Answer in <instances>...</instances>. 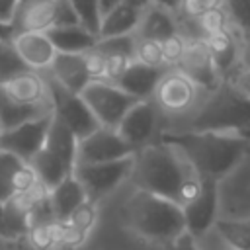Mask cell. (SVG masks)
Returning <instances> with one entry per match:
<instances>
[{
    "instance_id": "cell-47",
    "label": "cell",
    "mask_w": 250,
    "mask_h": 250,
    "mask_svg": "<svg viewBox=\"0 0 250 250\" xmlns=\"http://www.w3.org/2000/svg\"><path fill=\"white\" fill-rule=\"evenodd\" d=\"M14 250H37V248H33V246L25 240V236H23V238H20V240H14Z\"/></svg>"
},
{
    "instance_id": "cell-45",
    "label": "cell",
    "mask_w": 250,
    "mask_h": 250,
    "mask_svg": "<svg viewBox=\"0 0 250 250\" xmlns=\"http://www.w3.org/2000/svg\"><path fill=\"white\" fill-rule=\"evenodd\" d=\"M98 4H100V12H102V16H104V14H107L111 8H115V6L119 4V0H98Z\"/></svg>"
},
{
    "instance_id": "cell-30",
    "label": "cell",
    "mask_w": 250,
    "mask_h": 250,
    "mask_svg": "<svg viewBox=\"0 0 250 250\" xmlns=\"http://www.w3.org/2000/svg\"><path fill=\"white\" fill-rule=\"evenodd\" d=\"M80 25L90 31L92 35L98 37L100 33V21H102V12H100V4L98 0H68Z\"/></svg>"
},
{
    "instance_id": "cell-18",
    "label": "cell",
    "mask_w": 250,
    "mask_h": 250,
    "mask_svg": "<svg viewBox=\"0 0 250 250\" xmlns=\"http://www.w3.org/2000/svg\"><path fill=\"white\" fill-rule=\"evenodd\" d=\"M207 53L213 61V66L221 80H227L236 68H238V55H240V39L234 31L227 29L223 33L211 35L203 39Z\"/></svg>"
},
{
    "instance_id": "cell-8",
    "label": "cell",
    "mask_w": 250,
    "mask_h": 250,
    "mask_svg": "<svg viewBox=\"0 0 250 250\" xmlns=\"http://www.w3.org/2000/svg\"><path fill=\"white\" fill-rule=\"evenodd\" d=\"M133 168V156L113 160V162H102V164H76L72 176L80 182V186L86 191L88 201L96 203L109 191H113L123 180L131 176Z\"/></svg>"
},
{
    "instance_id": "cell-33",
    "label": "cell",
    "mask_w": 250,
    "mask_h": 250,
    "mask_svg": "<svg viewBox=\"0 0 250 250\" xmlns=\"http://www.w3.org/2000/svg\"><path fill=\"white\" fill-rule=\"evenodd\" d=\"M25 70H29V68L21 62L14 45L0 41V84L8 82L10 78H14V76H18L20 72H25Z\"/></svg>"
},
{
    "instance_id": "cell-26",
    "label": "cell",
    "mask_w": 250,
    "mask_h": 250,
    "mask_svg": "<svg viewBox=\"0 0 250 250\" xmlns=\"http://www.w3.org/2000/svg\"><path fill=\"white\" fill-rule=\"evenodd\" d=\"M141 14H143V10L119 2L115 8H111L107 14L102 16L98 39L121 37V35L135 33V29H137V25L141 21Z\"/></svg>"
},
{
    "instance_id": "cell-10",
    "label": "cell",
    "mask_w": 250,
    "mask_h": 250,
    "mask_svg": "<svg viewBox=\"0 0 250 250\" xmlns=\"http://www.w3.org/2000/svg\"><path fill=\"white\" fill-rule=\"evenodd\" d=\"M135 150L119 137L115 129L98 127L92 135L78 141L76 164H102L133 156Z\"/></svg>"
},
{
    "instance_id": "cell-35",
    "label": "cell",
    "mask_w": 250,
    "mask_h": 250,
    "mask_svg": "<svg viewBox=\"0 0 250 250\" xmlns=\"http://www.w3.org/2000/svg\"><path fill=\"white\" fill-rule=\"evenodd\" d=\"M217 8H223V0H182L178 16L195 20L211 10H217Z\"/></svg>"
},
{
    "instance_id": "cell-3",
    "label": "cell",
    "mask_w": 250,
    "mask_h": 250,
    "mask_svg": "<svg viewBox=\"0 0 250 250\" xmlns=\"http://www.w3.org/2000/svg\"><path fill=\"white\" fill-rule=\"evenodd\" d=\"M186 129L193 133H238L250 129V100L238 94L227 80L205 92L195 109L184 119Z\"/></svg>"
},
{
    "instance_id": "cell-27",
    "label": "cell",
    "mask_w": 250,
    "mask_h": 250,
    "mask_svg": "<svg viewBox=\"0 0 250 250\" xmlns=\"http://www.w3.org/2000/svg\"><path fill=\"white\" fill-rule=\"evenodd\" d=\"M29 168L33 170L37 182L49 191L55 186H59L66 176L72 174V170H68L53 152H49L45 146L29 160Z\"/></svg>"
},
{
    "instance_id": "cell-4",
    "label": "cell",
    "mask_w": 250,
    "mask_h": 250,
    "mask_svg": "<svg viewBox=\"0 0 250 250\" xmlns=\"http://www.w3.org/2000/svg\"><path fill=\"white\" fill-rule=\"evenodd\" d=\"M125 215L131 229L146 240L166 244L186 230L182 207L164 197L135 191L125 203Z\"/></svg>"
},
{
    "instance_id": "cell-22",
    "label": "cell",
    "mask_w": 250,
    "mask_h": 250,
    "mask_svg": "<svg viewBox=\"0 0 250 250\" xmlns=\"http://www.w3.org/2000/svg\"><path fill=\"white\" fill-rule=\"evenodd\" d=\"M47 113H53L51 104H39V105L21 104V102L14 100L6 92V88L0 84V129L2 131L14 129L25 121L37 119V117L47 115Z\"/></svg>"
},
{
    "instance_id": "cell-48",
    "label": "cell",
    "mask_w": 250,
    "mask_h": 250,
    "mask_svg": "<svg viewBox=\"0 0 250 250\" xmlns=\"http://www.w3.org/2000/svg\"><path fill=\"white\" fill-rule=\"evenodd\" d=\"M0 236L6 238V230H4V203H0Z\"/></svg>"
},
{
    "instance_id": "cell-36",
    "label": "cell",
    "mask_w": 250,
    "mask_h": 250,
    "mask_svg": "<svg viewBox=\"0 0 250 250\" xmlns=\"http://www.w3.org/2000/svg\"><path fill=\"white\" fill-rule=\"evenodd\" d=\"M184 45H186V39L180 33L160 43V47H162V61H164L166 68H176V64H178V61H180V57L184 53Z\"/></svg>"
},
{
    "instance_id": "cell-28",
    "label": "cell",
    "mask_w": 250,
    "mask_h": 250,
    "mask_svg": "<svg viewBox=\"0 0 250 250\" xmlns=\"http://www.w3.org/2000/svg\"><path fill=\"white\" fill-rule=\"evenodd\" d=\"M215 229L232 250H250V219H217Z\"/></svg>"
},
{
    "instance_id": "cell-37",
    "label": "cell",
    "mask_w": 250,
    "mask_h": 250,
    "mask_svg": "<svg viewBox=\"0 0 250 250\" xmlns=\"http://www.w3.org/2000/svg\"><path fill=\"white\" fill-rule=\"evenodd\" d=\"M80 25L68 0H55L53 6V27H72Z\"/></svg>"
},
{
    "instance_id": "cell-6",
    "label": "cell",
    "mask_w": 250,
    "mask_h": 250,
    "mask_svg": "<svg viewBox=\"0 0 250 250\" xmlns=\"http://www.w3.org/2000/svg\"><path fill=\"white\" fill-rule=\"evenodd\" d=\"M203 94L205 92L199 90L182 72H178L176 68H168L160 78L150 100L154 102L160 117L186 119L195 109Z\"/></svg>"
},
{
    "instance_id": "cell-16",
    "label": "cell",
    "mask_w": 250,
    "mask_h": 250,
    "mask_svg": "<svg viewBox=\"0 0 250 250\" xmlns=\"http://www.w3.org/2000/svg\"><path fill=\"white\" fill-rule=\"evenodd\" d=\"M53 6L55 0H20L10 21L14 33L21 35L49 31L53 27Z\"/></svg>"
},
{
    "instance_id": "cell-15",
    "label": "cell",
    "mask_w": 250,
    "mask_h": 250,
    "mask_svg": "<svg viewBox=\"0 0 250 250\" xmlns=\"http://www.w3.org/2000/svg\"><path fill=\"white\" fill-rule=\"evenodd\" d=\"M166 70L168 68H164V66H148L139 61H133L125 68V72L117 78L115 86L119 90H123L125 94H129L131 98H135L137 102L150 100Z\"/></svg>"
},
{
    "instance_id": "cell-40",
    "label": "cell",
    "mask_w": 250,
    "mask_h": 250,
    "mask_svg": "<svg viewBox=\"0 0 250 250\" xmlns=\"http://www.w3.org/2000/svg\"><path fill=\"white\" fill-rule=\"evenodd\" d=\"M164 250H199L197 248V244H195V238L189 234V232H182V234H178L176 238H172V240H168L166 244H164Z\"/></svg>"
},
{
    "instance_id": "cell-24",
    "label": "cell",
    "mask_w": 250,
    "mask_h": 250,
    "mask_svg": "<svg viewBox=\"0 0 250 250\" xmlns=\"http://www.w3.org/2000/svg\"><path fill=\"white\" fill-rule=\"evenodd\" d=\"M47 37L51 39L53 47L57 53H66V55H84L92 51L98 43V37L86 31L82 25H72V27H51L45 31Z\"/></svg>"
},
{
    "instance_id": "cell-25",
    "label": "cell",
    "mask_w": 250,
    "mask_h": 250,
    "mask_svg": "<svg viewBox=\"0 0 250 250\" xmlns=\"http://www.w3.org/2000/svg\"><path fill=\"white\" fill-rule=\"evenodd\" d=\"M45 148H47L49 152H53L68 170L74 172V166H76V152H78V139H76L74 133H72L62 121H59L55 115H53V119H51L49 131H47Z\"/></svg>"
},
{
    "instance_id": "cell-44",
    "label": "cell",
    "mask_w": 250,
    "mask_h": 250,
    "mask_svg": "<svg viewBox=\"0 0 250 250\" xmlns=\"http://www.w3.org/2000/svg\"><path fill=\"white\" fill-rule=\"evenodd\" d=\"M14 37H16V33L12 29V25L6 23V21H0V41L2 43H12Z\"/></svg>"
},
{
    "instance_id": "cell-38",
    "label": "cell",
    "mask_w": 250,
    "mask_h": 250,
    "mask_svg": "<svg viewBox=\"0 0 250 250\" xmlns=\"http://www.w3.org/2000/svg\"><path fill=\"white\" fill-rule=\"evenodd\" d=\"M84 61H86V68H88V74L92 80H104V72H105V61L104 57L92 49L88 53H84Z\"/></svg>"
},
{
    "instance_id": "cell-43",
    "label": "cell",
    "mask_w": 250,
    "mask_h": 250,
    "mask_svg": "<svg viewBox=\"0 0 250 250\" xmlns=\"http://www.w3.org/2000/svg\"><path fill=\"white\" fill-rule=\"evenodd\" d=\"M152 6H158V8H164L166 12L170 14H178L180 12V4L182 0H148Z\"/></svg>"
},
{
    "instance_id": "cell-9",
    "label": "cell",
    "mask_w": 250,
    "mask_h": 250,
    "mask_svg": "<svg viewBox=\"0 0 250 250\" xmlns=\"http://www.w3.org/2000/svg\"><path fill=\"white\" fill-rule=\"evenodd\" d=\"M51 119L53 113H47L37 119L25 121L14 129L0 131V150L10 152L20 160H23L25 164H29V160L45 146Z\"/></svg>"
},
{
    "instance_id": "cell-49",
    "label": "cell",
    "mask_w": 250,
    "mask_h": 250,
    "mask_svg": "<svg viewBox=\"0 0 250 250\" xmlns=\"http://www.w3.org/2000/svg\"><path fill=\"white\" fill-rule=\"evenodd\" d=\"M0 131H2V129H0Z\"/></svg>"
},
{
    "instance_id": "cell-14",
    "label": "cell",
    "mask_w": 250,
    "mask_h": 250,
    "mask_svg": "<svg viewBox=\"0 0 250 250\" xmlns=\"http://www.w3.org/2000/svg\"><path fill=\"white\" fill-rule=\"evenodd\" d=\"M35 186L37 178L29 164L0 150V203H8L16 195H23Z\"/></svg>"
},
{
    "instance_id": "cell-42",
    "label": "cell",
    "mask_w": 250,
    "mask_h": 250,
    "mask_svg": "<svg viewBox=\"0 0 250 250\" xmlns=\"http://www.w3.org/2000/svg\"><path fill=\"white\" fill-rule=\"evenodd\" d=\"M20 0H0V21L10 23Z\"/></svg>"
},
{
    "instance_id": "cell-19",
    "label": "cell",
    "mask_w": 250,
    "mask_h": 250,
    "mask_svg": "<svg viewBox=\"0 0 250 250\" xmlns=\"http://www.w3.org/2000/svg\"><path fill=\"white\" fill-rule=\"evenodd\" d=\"M47 72L68 92L80 94L90 82V74L86 68L84 55H66V53H57L51 66Z\"/></svg>"
},
{
    "instance_id": "cell-5",
    "label": "cell",
    "mask_w": 250,
    "mask_h": 250,
    "mask_svg": "<svg viewBox=\"0 0 250 250\" xmlns=\"http://www.w3.org/2000/svg\"><path fill=\"white\" fill-rule=\"evenodd\" d=\"M39 74L43 76L53 115L59 121H62L74 133V137L78 141H82L88 135H92L100 125L94 119V115L88 109V105L84 104V100L80 98V94H74V92H68L66 88H62L47 70H43Z\"/></svg>"
},
{
    "instance_id": "cell-31",
    "label": "cell",
    "mask_w": 250,
    "mask_h": 250,
    "mask_svg": "<svg viewBox=\"0 0 250 250\" xmlns=\"http://www.w3.org/2000/svg\"><path fill=\"white\" fill-rule=\"evenodd\" d=\"M223 10L229 23H232L242 37H250V0H223Z\"/></svg>"
},
{
    "instance_id": "cell-12",
    "label": "cell",
    "mask_w": 250,
    "mask_h": 250,
    "mask_svg": "<svg viewBox=\"0 0 250 250\" xmlns=\"http://www.w3.org/2000/svg\"><path fill=\"white\" fill-rule=\"evenodd\" d=\"M160 113L154 105L152 100H143L137 102L121 119V123L117 125V133L119 137L137 152L139 148L150 145L156 125H158Z\"/></svg>"
},
{
    "instance_id": "cell-39",
    "label": "cell",
    "mask_w": 250,
    "mask_h": 250,
    "mask_svg": "<svg viewBox=\"0 0 250 250\" xmlns=\"http://www.w3.org/2000/svg\"><path fill=\"white\" fill-rule=\"evenodd\" d=\"M227 82H229L238 94H242L244 98L250 100V70L236 68V70L227 78Z\"/></svg>"
},
{
    "instance_id": "cell-17",
    "label": "cell",
    "mask_w": 250,
    "mask_h": 250,
    "mask_svg": "<svg viewBox=\"0 0 250 250\" xmlns=\"http://www.w3.org/2000/svg\"><path fill=\"white\" fill-rule=\"evenodd\" d=\"M18 57L21 59V62L35 72H43L51 66L57 51L51 43V39L47 37V33H21L16 35L12 41Z\"/></svg>"
},
{
    "instance_id": "cell-23",
    "label": "cell",
    "mask_w": 250,
    "mask_h": 250,
    "mask_svg": "<svg viewBox=\"0 0 250 250\" xmlns=\"http://www.w3.org/2000/svg\"><path fill=\"white\" fill-rule=\"evenodd\" d=\"M6 88V92L27 105H39V104H51L49 96H47V88L43 82V76L35 70H25L20 72L18 76L10 78L8 82L2 84Z\"/></svg>"
},
{
    "instance_id": "cell-29",
    "label": "cell",
    "mask_w": 250,
    "mask_h": 250,
    "mask_svg": "<svg viewBox=\"0 0 250 250\" xmlns=\"http://www.w3.org/2000/svg\"><path fill=\"white\" fill-rule=\"evenodd\" d=\"M102 57H123L129 61H135V33L121 35V37H107L98 39L94 47Z\"/></svg>"
},
{
    "instance_id": "cell-32",
    "label": "cell",
    "mask_w": 250,
    "mask_h": 250,
    "mask_svg": "<svg viewBox=\"0 0 250 250\" xmlns=\"http://www.w3.org/2000/svg\"><path fill=\"white\" fill-rule=\"evenodd\" d=\"M195 27H197V37L203 41L211 35L227 31L229 29V18H227L223 8H217V10H211L199 18H195Z\"/></svg>"
},
{
    "instance_id": "cell-34",
    "label": "cell",
    "mask_w": 250,
    "mask_h": 250,
    "mask_svg": "<svg viewBox=\"0 0 250 250\" xmlns=\"http://www.w3.org/2000/svg\"><path fill=\"white\" fill-rule=\"evenodd\" d=\"M135 61H139L143 64H148V66H164L160 43L135 37Z\"/></svg>"
},
{
    "instance_id": "cell-21",
    "label": "cell",
    "mask_w": 250,
    "mask_h": 250,
    "mask_svg": "<svg viewBox=\"0 0 250 250\" xmlns=\"http://www.w3.org/2000/svg\"><path fill=\"white\" fill-rule=\"evenodd\" d=\"M86 201H88L86 191L72 174L66 176L59 186L49 189V203H51V209H53L57 223L68 221L74 215V211L80 205H84Z\"/></svg>"
},
{
    "instance_id": "cell-20",
    "label": "cell",
    "mask_w": 250,
    "mask_h": 250,
    "mask_svg": "<svg viewBox=\"0 0 250 250\" xmlns=\"http://www.w3.org/2000/svg\"><path fill=\"white\" fill-rule=\"evenodd\" d=\"M174 35H178L176 14H170L164 8H158V6H152V4L143 8L141 21L135 29V37L162 43V41H166Z\"/></svg>"
},
{
    "instance_id": "cell-7",
    "label": "cell",
    "mask_w": 250,
    "mask_h": 250,
    "mask_svg": "<svg viewBox=\"0 0 250 250\" xmlns=\"http://www.w3.org/2000/svg\"><path fill=\"white\" fill-rule=\"evenodd\" d=\"M80 98L92 111L98 125L107 129H117L125 113L137 104L135 98L105 80H92L80 92Z\"/></svg>"
},
{
    "instance_id": "cell-13",
    "label": "cell",
    "mask_w": 250,
    "mask_h": 250,
    "mask_svg": "<svg viewBox=\"0 0 250 250\" xmlns=\"http://www.w3.org/2000/svg\"><path fill=\"white\" fill-rule=\"evenodd\" d=\"M176 70L182 72L186 78H189L203 92H211L221 84V76L213 66L207 47L199 39H186L184 53L176 64Z\"/></svg>"
},
{
    "instance_id": "cell-46",
    "label": "cell",
    "mask_w": 250,
    "mask_h": 250,
    "mask_svg": "<svg viewBox=\"0 0 250 250\" xmlns=\"http://www.w3.org/2000/svg\"><path fill=\"white\" fill-rule=\"evenodd\" d=\"M121 4H127V6H133V8H139V10H143V8H146L150 2L148 0H119Z\"/></svg>"
},
{
    "instance_id": "cell-1",
    "label": "cell",
    "mask_w": 250,
    "mask_h": 250,
    "mask_svg": "<svg viewBox=\"0 0 250 250\" xmlns=\"http://www.w3.org/2000/svg\"><path fill=\"white\" fill-rule=\"evenodd\" d=\"M139 191H146L184 207L199 191L201 180L178 148L162 141L150 143L133 154L129 176Z\"/></svg>"
},
{
    "instance_id": "cell-2",
    "label": "cell",
    "mask_w": 250,
    "mask_h": 250,
    "mask_svg": "<svg viewBox=\"0 0 250 250\" xmlns=\"http://www.w3.org/2000/svg\"><path fill=\"white\" fill-rule=\"evenodd\" d=\"M160 141L178 148L199 180L215 182L232 172L248 148V139L238 133L168 131L160 135Z\"/></svg>"
},
{
    "instance_id": "cell-11",
    "label": "cell",
    "mask_w": 250,
    "mask_h": 250,
    "mask_svg": "<svg viewBox=\"0 0 250 250\" xmlns=\"http://www.w3.org/2000/svg\"><path fill=\"white\" fill-rule=\"evenodd\" d=\"M217 186L219 182L215 180H201L197 195L182 207L186 232H189L193 238L205 234L217 223V207H219Z\"/></svg>"
},
{
    "instance_id": "cell-41",
    "label": "cell",
    "mask_w": 250,
    "mask_h": 250,
    "mask_svg": "<svg viewBox=\"0 0 250 250\" xmlns=\"http://www.w3.org/2000/svg\"><path fill=\"white\" fill-rule=\"evenodd\" d=\"M238 68H242V70H250V37H242V41H240Z\"/></svg>"
}]
</instances>
